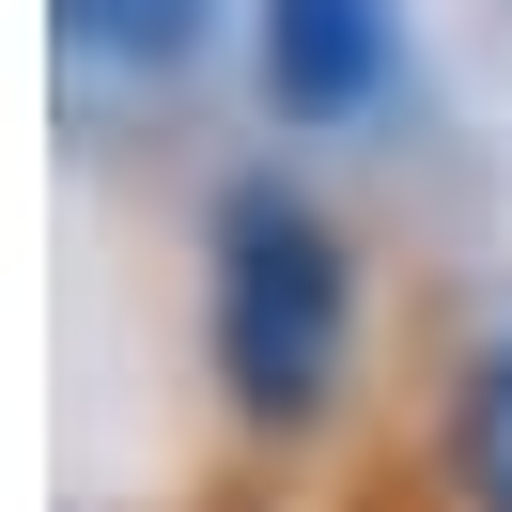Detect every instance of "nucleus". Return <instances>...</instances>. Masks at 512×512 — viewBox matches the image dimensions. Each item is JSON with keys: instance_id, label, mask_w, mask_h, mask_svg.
Here are the masks:
<instances>
[{"instance_id": "nucleus-4", "label": "nucleus", "mask_w": 512, "mask_h": 512, "mask_svg": "<svg viewBox=\"0 0 512 512\" xmlns=\"http://www.w3.org/2000/svg\"><path fill=\"white\" fill-rule=\"evenodd\" d=\"M450 466H466V512H512V342L466 373V404H450Z\"/></svg>"}, {"instance_id": "nucleus-1", "label": "nucleus", "mask_w": 512, "mask_h": 512, "mask_svg": "<svg viewBox=\"0 0 512 512\" xmlns=\"http://www.w3.org/2000/svg\"><path fill=\"white\" fill-rule=\"evenodd\" d=\"M342 311H357L342 295V233H326L280 171H249V187L218 202V295H202L233 419H311L326 388H342Z\"/></svg>"}, {"instance_id": "nucleus-2", "label": "nucleus", "mask_w": 512, "mask_h": 512, "mask_svg": "<svg viewBox=\"0 0 512 512\" xmlns=\"http://www.w3.org/2000/svg\"><path fill=\"white\" fill-rule=\"evenodd\" d=\"M388 78V0H264V109L280 125H342Z\"/></svg>"}, {"instance_id": "nucleus-3", "label": "nucleus", "mask_w": 512, "mask_h": 512, "mask_svg": "<svg viewBox=\"0 0 512 512\" xmlns=\"http://www.w3.org/2000/svg\"><path fill=\"white\" fill-rule=\"evenodd\" d=\"M63 32L94 47V63H140V78H171L202 32H218V0H63Z\"/></svg>"}]
</instances>
